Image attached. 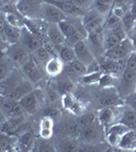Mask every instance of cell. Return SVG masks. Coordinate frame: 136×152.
Wrapping results in <instances>:
<instances>
[{"mask_svg":"<svg viewBox=\"0 0 136 152\" xmlns=\"http://www.w3.org/2000/svg\"><path fill=\"white\" fill-rule=\"evenodd\" d=\"M134 51V46H133L132 41L129 38H125L122 40L118 45L110 49L105 53L104 57L113 59V60H121V59H126L131 53Z\"/></svg>","mask_w":136,"mask_h":152,"instance_id":"10","label":"cell"},{"mask_svg":"<svg viewBox=\"0 0 136 152\" xmlns=\"http://www.w3.org/2000/svg\"><path fill=\"white\" fill-rule=\"evenodd\" d=\"M135 51H136V50H135Z\"/></svg>","mask_w":136,"mask_h":152,"instance_id":"46","label":"cell"},{"mask_svg":"<svg viewBox=\"0 0 136 152\" xmlns=\"http://www.w3.org/2000/svg\"><path fill=\"white\" fill-rule=\"evenodd\" d=\"M128 2L129 0H114V5H119V6H128Z\"/></svg>","mask_w":136,"mask_h":152,"instance_id":"43","label":"cell"},{"mask_svg":"<svg viewBox=\"0 0 136 152\" xmlns=\"http://www.w3.org/2000/svg\"><path fill=\"white\" fill-rule=\"evenodd\" d=\"M21 28H16V26H10L9 23H6L2 38L7 45H11L18 42L19 36H21Z\"/></svg>","mask_w":136,"mask_h":152,"instance_id":"28","label":"cell"},{"mask_svg":"<svg viewBox=\"0 0 136 152\" xmlns=\"http://www.w3.org/2000/svg\"><path fill=\"white\" fill-rule=\"evenodd\" d=\"M76 120H77V123L79 125L80 129H83L85 127L90 126V124H93V122L96 120V114L95 113H86L85 112L82 115L76 117Z\"/></svg>","mask_w":136,"mask_h":152,"instance_id":"37","label":"cell"},{"mask_svg":"<svg viewBox=\"0 0 136 152\" xmlns=\"http://www.w3.org/2000/svg\"><path fill=\"white\" fill-rule=\"evenodd\" d=\"M58 26L60 28L61 31H62L63 36L65 37V44H67V45L73 47L77 42H79L83 39V37L77 31L75 26H74L73 20L71 18H66L64 20L60 21V23H58Z\"/></svg>","mask_w":136,"mask_h":152,"instance_id":"15","label":"cell"},{"mask_svg":"<svg viewBox=\"0 0 136 152\" xmlns=\"http://www.w3.org/2000/svg\"><path fill=\"white\" fill-rule=\"evenodd\" d=\"M114 6V0H95L93 8L100 12L102 15L107 16Z\"/></svg>","mask_w":136,"mask_h":152,"instance_id":"33","label":"cell"},{"mask_svg":"<svg viewBox=\"0 0 136 152\" xmlns=\"http://www.w3.org/2000/svg\"><path fill=\"white\" fill-rule=\"evenodd\" d=\"M65 64L58 57H52L45 64V72L51 78L61 75L64 71Z\"/></svg>","mask_w":136,"mask_h":152,"instance_id":"25","label":"cell"},{"mask_svg":"<svg viewBox=\"0 0 136 152\" xmlns=\"http://www.w3.org/2000/svg\"><path fill=\"white\" fill-rule=\"evenodd\" d=\"M55 135V121L51 116H44L39 123V136L46 139L54 138Z\"/></svg>","mask_w":136,"mask_h":152,"instance_id":"23","label":"cell"},{"mask_svg":"<svg viewBox=\"0 0 136 152\" xmlns=\"http://www.w3.org/2000/svg\"><path fill=\"white\" fill-rule=\"evenodd\" d=\"M116 89L120 97L124 99L127 95L132 94L136 90V72L126 69L123 71L120 77H118L117 84H116Z\"/></svg>","mask_w":136,"mask_h":152,"instance_id":"2","label":"cell"},{"mask_svg":"<svg viewBox=\"0 0 136 152\" xmlns=\"http://www.w3.org/2000/svg\"><path fill=\"white\" fill-rule=\"evenodd\" d=\"M118 77L114 76L110 73H102V76L99 81V86L102 88H109V87H116Z\"/></svg>","mask_w":136,"mask_h":152,"instance_id":"35","label":"cell"},{"mask_svg":"<svg viewBox=\"0 0 136 152\" xmlns=\"http://www.w3.org/2000/svg\"><path fill=\"white\" fill-rule=\"evenodd\" d=\"M118 122L125 125L129 130H135L136 131V112L124 104L121 111L119 112Z\"/></svg>","mask_w":136,"mask_h":152,"instance_id":"24","label":"cell"},{"mask_svg":"<svg viewBox=\"0 0 136 152\" xmlns=\"http://www.w3.org/2000/svg\"><path fill=\"white\" fill-rule=\"evenodd\" d=\"M118 118H119V114L115 111V107H102L96 114V120L103 125L104 128H107L112 124L118 122Z\"/></svg>","mask_w":136,"mask_h":152,"instance_id":"19","label":"cell"},{"mask_svg":"<svg viewBox=\"0 0 136 152\" xmlns=\"http://www.w3.org/2000/svg\"><path fill=\"white\" fill-rule=\"evenodd\" d=\"M26 78L21 68L15 67L8 75L0 82V95L6 96L16 85H18Z\"/></svg>","mask_w":136,"mask_h":152,"instance_id":"14","label":"cell"},{"mask_svg":"<svg viewBox=\"0 0 136 152\" xmlns=\"http://www.w3.org/2000/svg\"><path fill=\"white\" fill-rule=\"evenodd\" d=\"M45 97V92L39 88H35L29 94H26L19 100V104L23 107L28 115H34L41 109L42 102Z\"/></svg>","mask_w":136,"mask_h":152,"instance_id":"4","label":"cell"},{"mask_svg":"<svg viewBox=\"0 0 136 152\" xmlns=\"http://www.w3.org/2000/svg\"><path fill=\"white\" fill-rule=\"evenodd\" d=\"M127 127L120 122H116L111 126L105 128V141L110 147L117 148L123 135L128 131Z\"/></svg>","mask_w":136,"mask_h":152,"instance_id":"8","label":"cell"},{"mask_svg":"<svg viewBox=\"0 0 136 152\" xmlns=\"http://www.w3.org/2000/svg\"><path fill=\"white\" fill-rule=\"evenodd\" d=\"M128 9L130 10L131 13L136 19V0H129L128 2Z\"/></svg>","mask_w":136,"mask_h":152,"instance_id":"42","label":"cell"},{"mask_svg":"<svg viewBox=\"0 0 136 152\" xmlns=\"http://www.w3.org/2000/svg\"><path fill=\"white\" fill-rule=\"evenodd\" d=\"M16 66L12 63V61L2 52L0 55V82L6 77Z\"/></svg>","mask_w":136,"mask_h":152,"instance_id":"32","label":"cell"},{"mask_svg":"<svg viewBox=\"0 0 136 152\" xmlns=\"http://www.w3.org/2000/svg\"><path fill=\"white\" fill-rule=\"evenodd\" d=\"M125 38H127V34H126L121 23L118 26H116L115 28L104 31V48H105V51L107 52L110 49L114 48Z\"/></svg>","mask_w":136,"mask_h":152,"instance_id":"9","label":"cell"},{"mask_svg":"<svg viewBox=\"0 0 136 152\" xmlns=\"http://www.w3.org/2000/svg\"><path fill=\"white\" fill-rule=\"evenodd\" d=\"M1 54H2V51H1V50H0V55H1Z\"/></svg>","mask_w":136,"mask_h":152,"instance_id":"45","label":"cell"},{"mask_svg":"<svg viewBox=\"0 0 136 152\" xmlns=\"http://www.w3.org/2000/svg\"><path fill=\"white\" fill-rule=\"evenodd\" d=\"M66 18V15L58 7L43 0L41 5V19L47 23H58Z\"/></svg>","mask_w":136,"mask_h":152,"instance_id":"11","label":"cell"},{"mask_svg":"<svg viewBox=\"0 0 136 152\" xmlns=\"http://www.w3.org/2000/svg\"><path fill=\"white\" fill-rule=\"evenodd\" d=\"M70 1L76 7H78L79 9L85 12L86 10H88V9H90L93 7L95 0H70Z\"/></svg>","mask_w":136,"mask_h":152,"instance_id":"39","label":"cell"},{"mask_svg":"<svg viewBox=\"0 0 136 152\" xmlns=\"http://www.w3.org/2000/svg\"><path fill=\"white\" fill-rule=\"evenodd\" d=\"M54 140L56 151L62 152H75L78 151L80 142L77 138H73L70 136L57 135Z\"/></svg>","mask_w":136,"mask_h":152,"instance_id":"18","label":"cell"},{"mask_svg":"<svg viewBox=\"0 0 136 152\" xmlns=\"http://www.w3.org/2000/svg\"><path fill=\"white\" fill-rule=\"evenodd\" d=\"M121 24H122V26L124 28L126 34H127V37L131 31H133V28H135L136 19L128 8L126 9L125 13L123 14V16L121 18Z\"/></svg>","mask_w":136,"mask_h":152,"instance_id":"34","label":"cell"},{"mask_svg":"<svg viewBox=\"0 0 136 152\" xmlns=\"http://www.w3.org/2000/svg\"><path fill=\"white\" fill-rule=\"evenodd\" d=\"M61 104L67 112L75 117L82 115L85 112V104L74 95L73 92H66L61 95Z\"/></svg>","mask_w":136,"mask_h":152,"instance_id":"13","label":"cell"},{"mask_svg":"<svg viewBox=\"0 0 136 152\" xmlns=\"http://www.w3.org/2000/svg\"><path fill=\"white\" fill-rule=\"evenodd\" d=\"M52 1H58V2H63V1H68V0H52Z\"/></svg>","mask_w":136,"mask_h":152,"instance_id":"44","label":"cell"},{"mask_svg":"<svg viewBox=\"0 0 136 152\" xmlns=\"http://www.w3.org/2000/svg\"><path fill=\"white\" fill-rule=\"evenodd\" d=\"M121 23V18H119L118 15H116L114 12L111 11L107 16H105V20L103 23V29H110L115 28L116 26H118Z\"/></svg>","mask_w":136,"mask_h":152,"instance_id":"38","label":"cell"},{"mask_svg":"<svg viewBox=\"0 0 136 152\" xmlns=\"http://www.w3.org/2000/svg\"><path fill=\"white\" fill-rule=\"evenodd\" d=\"M19 43L21 46H24L29 53H33L38 48L42 47L45 42L43 41V38L36 34L34 31H32L26 24H24L21 28V36H19Z\"/></svg>","mask_w":136,"mask_h":152,"instance_id":"5","label":"cell"},{"mask_svg":"<svg viewBox=\"0 0 136 152\" xmlns=\"http://www.w3.org/2000/svg\"><path fill=\"white\" fill-rule=\"evenodd\" d=\"M117 149L123 151H136V131L128 130L123 135Z\"/></svg>","mask_w":136,"mask_h":152,"instance_id":"26","label":"cell"},{"mask_svg":"<svg viewBox=\"0 0 136 152\" xmlns=\"http://www.w3.org/2000/svg\"><path fill=\"white\" fill-rule=\"evenodd\" d=\"M124 104H127L128 107H130L131 109H133L136 112V90L125 97Z\"/></svg>","mask_w":136,"mask_h":152,"instance_id":"41","label":"cell"},{"mask_svg":"<svg viewBox=\"0 0 136 152\" xmlns=\"http://www.w3.org/2000/svg\"><path fill=\"white\" fill-rule=\"evenodd\" d=\"M21 70L23 71L24 75L26 76V79L29 80L34 85L41 82L44 79V77L47 75L45 69L35 62L32 55L29 58V60L21 66Z\"/></svg>","mask_w":136,"mask_h":152,"instance_id":"6","label":"cell"},{"mask_svg":"<svg viewBox=\"0 0 136 152\" xmlns=\"http://www.w3.org/2000/svg\"><path fill=\"white\" fill-rule=\"evenodd\" d=\"M0 146L3 151H15L17 148V137L0 131Z\"/></svg>","mask_w":136,"mask_h":152,"instance_id":"27","label":"cell"},{"mask_svg":"<svg viewBox=\"0 0 136 152\" xmlns=\"http://www.w3.org/2000/svg\"><path fill=\"white\" fill-rule=\"evenodd\" d=\"M57 57L60 59L64 64L72 62L75 60V53H74V49L72 46H69L67 44H63L58 49V53H57Z\"/></svg>","mask_w":136,"mask_h":152,"instance_id":"31","label":"cell"},{"mask_svg":"<svg viewBox=\"0 0 136 152\" xmlns=\"http://www.w3.org/2000/svg\"><path fill=\"white\" fill-rule=\"evenodd\" d=\"M43 0H17L16 11L26 19L41 18V5Z\"/></svg>","mask_w":136,"mask_h":152,"instance_id":"3","label":"cell"},{"mask_svg":"<svg viewBox=\"0 0 136 152\" xmlns=\"http://www.w3.org/2000/svg\"><path fill=\"white\" fill-rule=\"evenodd\" d=\"M99 104L105 107H118L122 104V99L120 97L116 87L102 88V91L99 94Z\"/></svg>","mask_w":136,"mask_h":152,"instance_id":"17","label":"cell"},{"mask_svg":"<svg viewBox=\"0 0 136 152\" xmlns=\"http://www.w3.org/2000/svg\"><path fill=\"white\" fill-rule=\"evenodd\" d=\"M34 89H35V85L29 80L24 78L23 81L19 83L18 85H16L6 96L15 100V102H19L23 97L26 96V94H29Z\"/></svg>","mask_w":136,"mask_h":152,"instance_id":"21","label":"cell"},{"mask_svg":"<svg viewBox=\"0 0 136 152\" xmlns=\"http://www.w3.org/2000/svg\"><path fill=\"white\" fill-rule=\"evenodd\" d=\"M46 39L51 44L60 47L66 43L65 37L63 36L62 31L59 28L58 23H48L46 28Z\"/></svg>","mask_w":136,"mask_h":152,"instance_id":"20","label":"cell"},{"mask_svg":"<svg viewBox=\"0 0 136 152\" xmlns=\"http://www.w3.org/2000/svg\"><path fill=\"white\" fill-rule=\"evenodd\" d=\"M126 69L136 72V51L134 50L132 53L126 58Z\"/></svg>","mask_w":136,"mask_h":152,"instance_id":"40","label":"cell"},{"mask_svg":"<svg viewBox=\"0 0 136 152\" xmlns=\"http://www.w3.org/2000/svg\"><path fill=\"white\" fill-rule=\"evenodd\" d=\"M78 140L80 143L98 144L105 141V128L103 125L96 120L93 124L81 129Z\"/></svg>","mask_w":136,"mask_h":152,"instance_id":"1","label":"cell"},{"mask_svg":"<svg viewBox=\"0 0 136 152\" xmlns=\"http://www.w3.org/2000/svg\"><path fill=\"white\" fill-rule=\"evenodd\" d=\"M17 137V148L19 151L23 152H31L34 150L35 141H36V136L34 132L31 129L26 130L19 134Z\"/></svg>","mask_w":136,"mask_h":152,"instance_id":"22","label":"cell"},{"mask_svg":"<svg viewBox=\"0 0 136 152\" xmlns=\"http://www.w3.org/2000/svg\"><path fill=\"white\" fill-rule=\"evenodd\" d=\"M88 46L95 54L96 58H101L105 55V48H104V29L103 26L91 31L87 34L85 38Z\"/></svg>","mask_w":136,"mask_h":152,"instance_id":"12","label":"cell"},{"mask_svg":"<svg viewBox=\"0 0 136 152\" xmlns=\"http://www.w3.org/2000/svg\"><path fill=\"white\" fill-rule=\"evenodd\" d=\"M102 71H96V72H88L80 78V81L82 84L85 85H96L99 84L100 78L102 76Z\"/></svg>","mask_w":136,"mask_h":152,"instance_id":"36","label":"cell"},{"mask_svg":"<svg viewBox=\"0 0 136 152\" xmlns=\"http://www.w3.org/2000/svg\"><path fill=\"white\" fill-rule=\"evenodd\" d=\"M73 49L76 59L79 60L81 63H83L86 67H88L93 61L98 59L95 56L93 51H91V49L90 48L85 39H82L79 42H77L73 46Z\"/></svg>","mask_w":136,"mask_h":152,"instance_id":"16","label":"cell"},{"mask_svg":"<svg viewBox=\"0 0 136 152\" xmlns=\"http://www.w3.org/2000/svg\"><path fill=\"white\" fill-rule=\"evenodd\" d=\"M31 55L35 60V62L38 65H40L41 67H43L44 69H45V64L52 58V55L50 54V52L47 50V48L44 45L42 46V47L38 48L36 51H34Z\"/></svg>","mask_w":136,"mask_h":152,"instance_id":"30","label":"cell"},{"mask_svg":"<svg viewBox=\"0 0 136 152\" xmlns=\"http://www.w3.org/2000/svg\"><path fill=\"white\" fill-rule=\"evenodd\" d=\"M3 52L12 61V63L18 68H21V66L31 57V53L24 46H21L19 42L8 45Z\"/></svg>","mask_w":136,"mask_h":152,"instance_id":"7","label":"cell"},{"mask_svg":"<svg viewBox=\"0 0 136 152\" xmlns=\"http://www.w3.org/2000/svg\"><path fill=\"white\" fill-rule=\"evenodd\" d=\"M37 152H55V144L54 140L52 139H46L43 137H36V141H35L34 150Z\"/></svg>","mask_w":136,"mask_h":152,"instance_id":"29","label":"cell"}]
</instances>
